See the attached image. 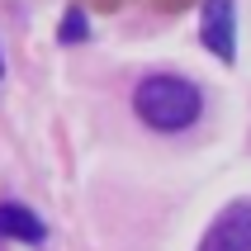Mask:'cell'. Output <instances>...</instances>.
Returning <instances> with one entry per match:
<instances>
[{
    "instance_id": "5b68a950",
    "label": "cell",
    "mask_w": 251,
    "mask_h": 251,
    "mask_svg": "<svg viewBox=\"0 0 251 251\" xmlns=\"http://www.w3.org/2000/svg\"><path fill=\"white\" fill-rule=\"evenodd\" d=\"M76 38H85V14L81 10H71L62 19V43H76Z\"/></svg>"
},
{
    "instance_id": "8992f818",
    "label": "cell",
    "mask_w": 251,
    "mask_h": 251,
    "mask_svg": "<svg viewBox=\"0 0 251 251\" xmlns=\"http://www.w3.org/2000/svg\"><path fill=\"white\" fill-rule=\"evenodd\" d=\"M156 10H166V14H180V10H190V5H195V0H152Z\"/></svg>"
},
{
    "instance_id": "277c9868",
    "label": "cell",
    "mask_w": 251,
    "mask_h": 251,
    "mask_svg": "<svg viewBox=\"0 0 251 251\" xmlns=\"http://www.w3.org/2000/svg\"><path fill=\"white\" fill-rule=\"evenodd\" d=\"M0 237H14V242H28V247H38L48 237V227L33 209L24 204H0Z\"/></svg>"
},
{
    "instance_id": "52a82bcc",
    "label": "cell",
    "mask_w": 251,
    "mask_h": 251,
    "mask_svg": "<svg viewBox=\"0 0 251 251\" xmlns=\"http://www.w3.org/2000/svg\"><path fill=\"white\" fill-rule=\"evenodd\" d=\"M0 76H5V57H0Z\"/></svg>"
},
{
    "instance_id": "6da1fadb",
    "label": "cell",
    "mask_w": 251,
    "mask_h": 251,
    "mask_svg": "<svg viewBox=\"0 0 251 251\" xmlns=\"http://www.w3.org/2000/svg\"><path fill=\"white\" fill-rule=\"evenodd\" d=\"M133 109L147 128L156 133H185V128L195 124L199 114H204V95H199L195 81H185V76H147L138 81L133 90Z\"/></svg>"
},
{
    "instance_id": "7a4b0ae2",
    "label": "cell",
    "mask_w": 251,
    "mask_h": 251,
    "mask_svg": "<svg viewBox=\"0 0 251 251\" xmlns=\"http://www.w3.org/2000/svg\"><path fill=\"white\" fill-rule=\"evenodd\" d=\"M199 251H251V199H232L204 232Z\"/></svg>"
},
{
    "instance_id": "3957f363",
    "label": "cell",
    "mask_w": 251,
    "mask_h": 251,
    "mask_svg": "<svg viewBox=\"0 0 251 251\" xmlns=\"http://www.w3.org/2000/svg\"><path fill=\"white\" fill-rule=\"evenodd\" d=\"M199 38L218 62H237V5L232 0H204Z\"/></svg>"
}]
</instances>
